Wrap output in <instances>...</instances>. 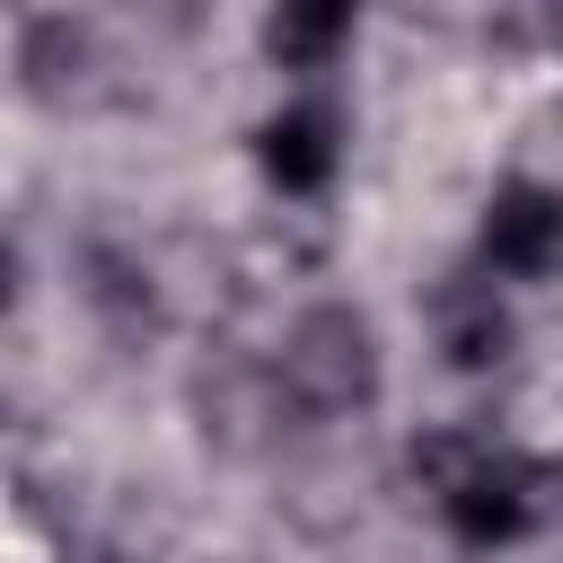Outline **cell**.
I'll return each instance as SVG.
<instances>
[{"label":"cell","mask_w":563,"mask_h":563,"mask_svg":"<svg viewBox=\"0 0 563 563\" xmlns=\"http://www.w3.org/2000/svg\"><path fill=\"white\" fill-rule=\"evenodd\" d=\"M413 484L431 493L440 528L466 545V554H501V545H528L554 510H563V457L545 449H519V440H493V431H413L405 449Z\"/></svg>","instance_id":"cell-1"},{"label":"cell","mask_w":563,"mask_h":563,"mask_svg":"<svg viewBox=\"0 0 563 563\" xmlns=\"http://www.w3.org/2000/svg\"><path fill=\"white\" fill-rule=\"evenodd\" d=\"M378 396H387V343H378L369 308H352V299L299 308L273 352V405L299 422H352Z\"/></svg>","instance_id":"cell-2"},{"label":"cell","mask_w":563,"mask_h":563,"mask_svg":"<svg viewBox=\"0 0 563 563\" xmlns=\"http://www.w3.org/2000/svg\"><path fill=\"white\" fill-rule=\"evenodd\" d=\"M475 264L493 282H554L563 273V185L501 176L475 220Z\"/></svg>","instance_id":"cell-3"},{"label":"cell","mask_w":563,"mask_h":563,"mask_svg":"<svg viewBox=\"0 0 563 563\" xmlns=\"http://www.w3.org/2000/svg\"><path fill=\"white\" fill-rule=\"evenodd\" d=\"M255 167L273 194L290 202H317L334 176H343V114L325 97H299V106H273L255 123Z\"/></svg>","instance_id":"cell-4"},{"label":"cell","mask_w":563,"mask_h":563,"mask_svg":"<svg viewBox=\"0 0 563 563\" xmlns=\"http://www.w3.org/2000/svg\"><path fill=\"white\" fill-rule=\"evenodd\" d=\"M510 299H501V282L484 273V264H457V273H440L431 282V343H440V361L449 369H501L510 361Z\"/></svg>","instance_id":"cell-5"},{"label":"cell","mask_w":563,"mask_h":563,"mask_svg":"<svg viewBox=\"0 0 563 563\" xmlns=\"http://www.w3.org/2000/svg\"><path fill=\"white\" fill-rule=\"evenodd\" d=\"M361 18H369V0H273L264 9V62L290 79H325L352 53Z\"/></svg>","instance_id":"cell-6"},{"label":"cell","mask_w":563,"mask_h":563,"mask_svg":"<svg viewBox=\"0 0 563 563\" xmlns=\"http://www.w3.org/2000/svg\"><path fill=\"white\" fill-rule=\"evenodd\" d=\"M79 290H88V308L123 334V343H141V334H158V290H150V264H132L123 246H88L79 255Z\"/></svg>","instance_id":"cell-7"},{"label":"cell","mask_w":563,"mask_h":563,"mask_svg":"<svg viewBox=\"0 0 563 563\" xmlns=\"http://www.w3.org/2000/svg\"><path fill=\"white\" fill-rule=\"evenodd\" d=\"M62 563H123V554H114V545H70Z\"/></svg>","instance_id":"cell-8"},{"label":"cell","mask_w":563,"mask_h":563,"mask_svg":"<svg viewBox=\"0 0 563 563\" xmlns=\"http://www.w3.org/2000/svg\"><path fill=\"white\" fill-rule=\"evenodd\" d=\"M554 563H563V554H554Z\"/></svg>","instance_id":"cell-9"}]
</instances>
